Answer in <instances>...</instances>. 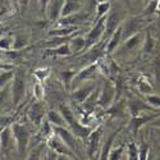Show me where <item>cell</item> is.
<instances>
[{"mask_svg":"<svg viewBox=\"0 0 160 160\" xmlns=\"http://www.w3.org/2000/svg\"><path fill=\"white\" fill-rule=\"evenodd\" d=\"M59 113L62 114L65 124L71 128V132L73 133V135H74L77 138H79V140H86V138L88 137V135L91 133L92 129H91L90 127H86V126L81 124V123L77 121L74 113L72 112V109L69 108L68 105L60 104V105H59Z\"/></svg>","mask_w":160,"mask_h":160,"instance_id":"obj_1","label":"cell"},{"mask_svg":"<svg viewBox=\"0 0 160 160\" xmlns=\"http://www.w3.org/2000/svg\"><path fill=\"white\" fill-rule=\"evenodd\" d=\"M52 132L65 143L68 148L79 160H83V154H85V148L81 143V140L77 138L73 133L67 129L65 127H52Z\"/></svg>","mask_w":160,"mask_h":160,"instance_id":"obj_2","label":"cell"},{"mask_svg":"<svg viewBox=\"0 0 160 160\" xmlns=\"http://www.w3.org/2000/svg\"><path fill=\"white\" fill-rule=\"evenodd\" d=\"M26 94V74L23 68H18L13 72V77L10 79V98L13 106H18L24 99Z\"/></svg>","mask_w":160,"mask_h":160,"instance_id":"obj_3","label":"cell"},{"mask_svg":"<svg viewBox=\"0 0 160 160\" xmlns=\"http://www.w3.org/2000/svg\"><path fill=\"white\" fill-rule=\"evenodd\" d=\"M10 129L13 133V137H14L17 152L21 158H23L26 152H27L28 145L31 141V132L27 126H24L22 123H12Z\"/></svg>","mask_w":160,"mask_h":160,"instance_id":"obj_4","label":"cell"},{"mask_svg":"<svg viewBox=\"0 0 160 160\" xmlns=\"http://www.w3.org/2000/svg\"><path fill=\"white\" fill-rule=\"evenodd\" d=\"M117 95V87L115 83L112 82L110 79H105L100 86V91H99V98H98V102L96 105L101 106V108H109L113 104L114 99Z\"/></svg>","mask_w":160,"mask_h":160,"instance_id":"obj_5","label":"cell"},{"mask_svg":"<svg viewBox=\"0 0 160 160\" xmlns=\"http://www.w3.org/2000/svg\"><path fill=\"white\" fill-rule=\"evenodd\" d=\"M16 149V142L13 133L10 129V126H5L0 131V154L4 158H9ZM17 150V149H16Z\"/></svg>","mask_w":160,"mask_h":160,"instance_id":"obj_6","label":"cell"},{"mask_svg":"<svg viewBox=\"0 0 160 160\" xmlns=\"http://www.w3.org/2000/svg\"><path fill=\"white\" fill-rule=\"evenodd\" d=\"M105 18H106V16L100 18V19H98L95 22V24H94V27L91 28V31L86 35V37H85V41H86L85 49L92 48V46L96 45L100 40L102 38L104 31H105Z\"/></svg>","mask_w":160,"mask_h":160,"instance_id":"obj_7","label":"cell"},{"mask_svg":"<svg viewBox=\"0 0 160 160\" xmlns=\"http://www.w3.org/2000/svg\"><path fill=\"white\" fill-rule=\"evenodd\" d=\"M46 146L49 149H51L52 151H55L58 155H64V156H68V158H71L73 160H79L68 148H67L65 143L55 135V133L46 140Z\"/></svg>","mask_w":160,"mask_h":160,"instance_id":"obj_8","label":"cell"},{"mask_svg":"<svg viewBox=\"0 0 160 160\" xmlns=\"http://www.w3.org/2000/svg\"><path fill=\"white\" fill-rule=\"evenodd\" d=\"M46 110H45V105L42 104L41 100H37L36 102L32 104V106L28 109L27 117L30 119V122L37 127L41 126V123L44 122V118H45Z\"/></svg>","mask_w":160,"mask_h":160,"instance_id":"obj_9","label":"cell"},{"mask_svg":"<svg viewBox=\"0 0 160 160\" xmlns=\"http://www.w3.org/2000/svg\"><path fill=\"white\" fill-rule=\"evenodd\" d=\"M96 82L94 81H86L83 85L78 86L73 92H72V100L77 104H82L88 96L92 91L96 88Z\"/></svg>","mask_w":160,"mask_h":160,"instance_id":"obj_10","label":"cell"},{"mask_svg":"<svg viewBox=\"0 0 160 160\" xmlns=\"http://www.w3.org/2000/svg\"><path fill=\"white\" fill-rule=\"evenodd\" d=\"M100 138H101V128H98L95 131H91V133L88 135L87 140V145H86V151L88 154V158L94 156L98 154L99 146H100Z\"/></svg>","mask_w":160,"mask_h":160,"instance_id":"obj_11","label":"cell"},{"mask_svg":"<svg viewBox=\"0 0 160 160\" xmlns=\"http://www.w3.org/2000/svg\"><path fill=\"white\" fill-rule=\"evenodd\" d=\"M122 24V18L118 13H110V14H106L105 18V31H104V36L102 38L108 40L109 36Z\"/></svg>","mask_w":160,"mask_h":160,"instance_id":"obj_12","label":"cell"},{"mask_svg":"<svg viewBox=\"0 0 160 160\" xmlns=\"http://www.w3.org/2000/svg\"><path fill=\"white\" fill-rule=\"evenodd\" d=\"M83 8V2L81 0H64L62 10H60V18L72 16L74 13L81 12Z\"/></svg>","mask_w":160,"mask_h":160,"instance_id":"obj_13","label":"cell"},{"mask_svg":"<svg viewBox=\"0 0 160 160\" xmlns=\"http://www.w3.org/2000/svg\"><path fill=\"white\" fill-rule=\"evenodd\" d=\"M127 106H128V110L129 113L133 115V117H137L140 115L141 112H145V110H155L158 112V109H154L152 106H150L148 102H143L138 99H135V100H129L127 102Z\"/></svg>","mask_w":160,"mask_h":160,"instance_id":"obj_14","label":"cell"},{"mask_svg":"<svg viewBox=\"0 0 160 160\" xmlns=\"http://www.w3.org/2000/svg\"><path fill=\"white\" fill-rule=\"evenodd\" d=\"M122 38L123 37H122V24H121L109 36V38L106 40V52H108V54H112V52H114L117 50V48L119 46V44H121Z\"/></svg>","mask_w":160,"mask_h":160,"instance_id":"obj_15","label":"cell"},{"mask_svg":"<svg viewBox=\"0 0 160 160\" xmlns=\"http://www.w3.org/2000/svg\"><path fill=\"white\" fill-rule=\"evenodd\" d=\"M119 132H121V128H118L117 131H114L112 135L108 137V140L104 142L102 148H101V150H100V154H99V160H108V159H109V151H110V149L113 148L114 140H115V137L118 136Z\"/></svg>","mask_w":160,"mask_h":160,"instance_id":"obj_16","label":"cell"},{"mask_svg":"<svg viewBox=\"0 0 160 160\" xmlns=\"http://www.w3.org/2000/svg\"><path fill=\"white\" fill-rule=\"evenodd\" d=\"M64 0H50L46 10L49 12V18L51 21H58L60 18V10L63 7Z\"/></svg>","mask_w":160,"mask_h":160,"instance_id":"obj_17","label":"cell"},{"mask_svg":"<svg viewBox=\"0 0 160 160\" xmlns=\"http://www.w3.org/2000/svg\"><path fill=\"white\" fill-rule=\"evenodd\" d=\"M96 69H98V64L92 63V64H90L88 67H86L85 69H82L77 76H74V79H73V81H74V82H76V81H77V82L90 81V79L94 77V74L96 73Z\"/></svg>","mask_w":160,"mask_h":160,"instance_id":"obj_18","label":"cell"},{"mask_svg":"<svg viewBox=\"0 0 160 160\" xmlns=\"http://www.w3.org/2000/svg\"><path fill=\"white\" fill-rule=\"evenodd\" d=\"M99 91H100V86H96V88L90 94V96L82 102L83 105V108L87 112H91V110H94V108L96 106V102H98V98H99Z\"/></svg>","mask_w":160,"mask_h":160,"instance_id":"obj_19","label":"cell"},{"mask_svg":"<svg viewBox=\"0 0 160 160\" xmlns=\"http://www.w3.org/2000/svg\"><path fill=\"white\" fill-rule=\"evenodd\" d=\"M45 149H46V141L40 142L38 145H36L35 148L30 151V154L27 155L26 160H41V159H42V155H44Z\"/></svg>","mask_w":160,"mask_h":160,"instance_id":"obj_20","label":"cell"},{"mask_svg":"<svg viewBox=\"0 0 160 160\" xmlns=\"http://www.w3.org/2000/svg\"><path fill=\"white\" fill-rule=\"evenodd\" d=\"M46 115H48V122L52 127H64L65 126V122H64V119H63V117L59 112L49 110L46 113Z\"/></svg>","mask_w":160,"mask_h":160,"instance_id":"obj_21","label":"cell"},{"mask_svg":"<svg viewBox=\"0 0 160 160\" xmlns=\"http://www.w3.org/2000/svg\"><path fill=\"white\" fill-rule=\"evenodd\" d=\"M141 41H142V35L136 32V33L131 35L129 37H127V38L124 40L123 46H124L126 50H135V49L141 44Z\"/></svg>","mask_w":160,"mask_h":160,"instance_id":"obj_22","label":"cell"},{"mask_svg":"<svg viewBox=\"0 0 160 160\" xmlns=\"http://www.w3.org/2000/svg\"><path fill=\"white\" fill-rule=\"evenodd\" d=\"M68 44H69V49H71L72 52H78V51L83 50L85 46H86L85 37H82V36H77V37H74L72 41L68 42Z\"/></svg>","mask_w":160,"mask_h":160,"instance_id":"obj_23","label":"cell"},{"mask_svg":"<svg viewBox=\"0 0 160 160\" xmlns=\"http://www.w3.org/2000/svg\"><path fill=\"white\" fill-rule=\"evenodd\" d=\"M127 152L124 154L126 160H138V146L135 142H129L126 146Z\"/></svg>","mask_w":160,"mask_h":160,"instance_id":"obj_24","label":"cell"},{"mask_svg":"<svg viewBox=\"0 0 160 160\" xmlns=\"http://www.w3.org/2000/svg\"><path fill=\"white\" fill-rule=\"evenodd\" d=\"M158 117V114H155V115H149V117H140V115H137V117H133V119H132V127H133V131L135 132H137V129L141 127V126H143L145 123H148L149 121H151V119H154V118H156Z\"/></svg>","mask_w":160,"mask_h":160,"instance_id":"obj_25","label":"cell"},{"mask_svg":"<svg viewBox=\"0 0 160 160\" xmlns=\"http://www.w3.org/2000/svg\"><path fill=\"white\" fill-rule=\"evenodd\" d=\"M110 7H112V4H110V2L108 0V2H104V3H98V12H96V17H95V22L98 21V19H100V18H102V17H105L106 14L109 13V10H110Z\"/></svg>","mask_w":160,"mask_h":160,"instance_id":"obj_26","label":"cell"},{"mask_svg":"<svg viewBox=\"0 0 160 160\" xmlns=\"http://www.w3.org/2000/svg\"><path fill=\"white\" fill-rule=\"evenodd\" d=\"M9 99H12L10 98V81L5 86H3L0 88V109L7 104V101Z\"/></svg>","mask_w":160,"mask_h":160,"instance_id":"obj_27","label":"cell"},{"mask_svg":"<svg viewBox=\"0 0 160 160\" xmlns=\"http://www.w3.org/2000/svg\"><path fill=\"white\" fill-rule=\"evenodd\" d=\"M74 30H77L76 26H65V27H63V28H58V30L50 31V35L51 36H57V37H65V36L71 35Z\"/></svg>","mask_w":160,"mask_h":160,"instance_id":"obj_28","label":"cell"},{"mask_svg":"<svg viewBox=\"0 0 160 160\" xmlns=\"http://www.w3.org/2000/svg\"><path fill=\"white\" fill-rule=\"evenodd\" d=\"M124 150H126L124 145L118 146V148H115V149H110L108 160H122L124 158Z\"/></svg>","mask_w":160,"mask_h":160,"instance_id":"obj_29","label":"cell"},{"mask_svg":"<svg viewBox=\"0 0 160 160\" xmlns=\"http://www.w3.org/2000/svg\"><path fill=\"white\" fill-rule=\"evenodd\" d=\"M40 127H41L40 135H41V137L44 138V141H46L49 137H51L52 135H54V132H52V126L49 122H42Z\"/></svg>","mask_w":160,"mask_h":160,"instance_id":"obj_30","label":"cell"},{"mask_svg":"<svg viewBox=\"0 0 160 160\" xmlns=\"http://www.w3.org/2000/svg\"><path fill=\"white\" fill-rule=\"evenodd\" d=\"M52 52H54L55 55H60V57H67V55H71L72 54V51L69 49V44H63L55 49H52L51 50Z\"/></svg>","mask_w":160,"mask_h":160,"instance_id":"obj_31","label":"cell"},{"mask_svg":"<svg viewBox=\"0 0 160 160\" xmlns=\"http://www.w3.org/2000/svg\"><path fill=\"white\" fill-rule=\"evenodd\" d=\"M149 145L142 142L140 146H138V160H148V156H149Z\"/></svg>","mask_w":160,"mask_h":160,"instance_id":"obj_32","label":"cell"},{"mask_svg":"<svg viewBox=\"0 0 160 160\" xmlns=\"http://www.w3.org/2000/svg\"><path fill=\"white\" fill-rule=\"evenodd\" d=\"M27 45V38H26L24 36H16V38L13 40V48L14 49H22L23 46Z\"/></svg>","mask_w":160,"mask_h":160,"instance_id":"obj_33","label":"cell"},{"mask_svg":"<svg viewBox=\"0 0 160 160\" xmlns=\"http://www.w3.org/2000/svg\"><path fill=\"white\" fill-rule=\"evenodd\" d=\"M146 101L150 106H152L154 109H158L159 110V105H160V99H159V95H148L146 96Z\"/></svg>","mask_w":160,"mask_h":160,"instance_id":"obj_34","label":"cell"},{"mask_svg":"<svg viewBox=\"0 0 160 160\" xmlns=\"http://www.w3.org/2000/svg\"><path fill=\"white\" fill-rule=\"evenodd\" d=\"M13 48V38L9 36H4L3 38H0V49L9 50Z\"/></svg>","mask_w":160,"mask_h":160,"instance_id":"obj_35","label":"cell"},{"mask_svg":"<svg viewBox=\"0 0 160 160\" xmlns=\"http://www.w3.org/2000/svg\"><path fill=\"white\" fill-rule=\"evenodd\" d=\"M33 95L37 100H42V98H44V87L40 82L35 83V86H33Z\"/></svg>","mask_w":160,"mask_h":160,"instance_id":"obj_36","label":"cell"},{"mask_svg":"<svg viewBox=\"0 0 160 160\" xmlns=\"http://www.w3.org/2000/svg\"><path fill=\"white\" fill-rule=\"evenodd\" d=\"M44 154H45V156L42 155V159L41 160H58V154L55 151H52L51 149H49V148L45 149Z\"/></svg>","mask_w":160,"mask_h":160,"instance_id":"obj_37","label":"cell"},{"mask_svg":"<svg viewBox=\"0 0 160 160\" xmlns=\"http://www.w3.org/2000/svg\"><path fill=\"white\" fill-rule=\"evenodd\" d=\"M138 90L141 91V92H143V94H150V92L152 91V87L150 86V83L149 82H145V81H141V82H138Z\"/></svg>","mask_w":160,"mask_h":160,"instance_id":"obj_38","label":"cell"},{"mask_svg":"<svg viewBox=\"0 0 160 160\" xmlns=\"http://www.w3.org/2000/svg\"><path fill=\"white\" fill-rule=\"evenodd\" d=\"M35 76L38 78V81L41 82V81H44V79L49 76V69L48 68L46 69H38V71L35 72Z\"/></svg>","mask_w":160,"mask_h":160,"instance_id":"obj_39","label":"cell"},{"mask_svg":"<svg viewBox=\"0 0 160 160\" xmlns=\"http://www.w3.org/2000/svg\"><path fill=\"white\" fill-rule=\"evenodd\" d=\"M49 2H50V0H40V7H41V10H42L44 14H45V12H46V7H48Z\"/></svg>","mask_w":160,"mask_h":160,"instance_id":"obj_40","label":"cell"},{"mask_svg":"<svg viewBox=\"0 0 160 160\" xmlns=\"http://www.w3.org/2000/svg\"><path fill=\"white\" fill-rule=\"evenodd\" d=\"M28 2L30 0H21V7H22V10H24L28 5Z\"/></svg>","mask_w":160,"mask_h":160,"instance_id":"obj_41","label":"cell"},{"mask_svg":"<svg viewBox=\"0 0 160 160\" xmlns=\"http://www.w3.org/2000/svg\"><path fill=\"white\" fill-rule=\"evenodd\" d=\"M58 160H72L68 156H64V155H58Z\"/></svg>","mask_w":160,"mask_h":160,"instance_id":"obj_42","label":"cell"},{"mask_svg":"<svg viewBox=\"0 0 160 160\" xmlns=\"http://www.w3.org/2000/svg\"><path fill=\"white\" fill-rule=\"evenodd\" d=\"M88 160H99V154H96V155H94V156L88 158Z\"/></svg>","mask_w":160,"mask_h":160,"instance_id":"obj_43","label":"cell"},{"mask_svg":"<svg viewBox=\"0 0 160 160\" xmlns=\"http://www.w3.org/2000/svg\"><path fill=\"white\" fill-rule=\"evenodd\" d=\"M3 4H4V0H0V7H2Z\"/></svg>","mask_w":160,"mask_h":160,"instance_id":"obj_44","label":"cell"},{"mask_svg":"<svg viewBox=\"0 0 160 160\" xmlns=\"http://www.w3.org/2000/svg\"><path fill=\"white\" fill-rule=\"evenodd\" d=\"M122 160H126V156H124V158H123V159H122Z\"/></svg>","mask_w":160,"mask_h":160,"instance_id":"obj_45","label":"cell"}]
</instances>
